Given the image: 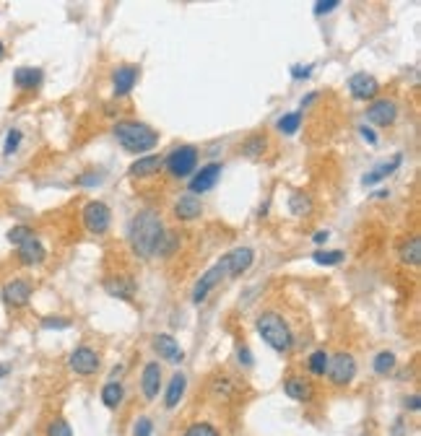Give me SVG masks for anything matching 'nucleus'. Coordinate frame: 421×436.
I'll return each mask as SVG.
<instances>
[{"label": "nucleus", "mask_w": 421, "mask_h": 436, "mask_svg": "<svg viewBox=\"0 0 421 436\" xmlns=\"http://www.w3.org/2000/svg\"><path fill=\"white\" fill-rule=\"evenodd\" d=\"M299 125H302V115H299V112H292V115L281 117L279 130H281V133H286V135H294V133L299 130Z\"/></svg>", "instance_id": "7c9ffc66"}, {"label": "nucleus", "mask_w": 421, "mask_h": 436, "mask_svg": "<svg viewBox=\"0 0 421 436\" xmlns=\"http://www.w3.org/2000/svg\"><path fill=\"white\" fill-rule=\"evenodd\" d=\"M203 213V202L198 200V195H180V200L174 202V216L180 221H195Z\"/></svg>", "instance_id": "a211bd4d"}, {"label": "nucleus", "mask_w": 421, "mask_h": 436, "mask_svg": "<svg viewBox=\"0 0 421 436\" xmlns=\"http://www.w3.org/2000/svg\"><path fill=\"white\" fill-rule=\"evenodd\" d=\"M218 180H221V164H205L190 180V195H203V192L214 190Z\"/></svg>", "instance_id": "f8f14e48"}, {"label": "nucleus", "mask_w": 421, "mask_h": 436, "mask_svg": "<svg viewBox=\"0 0 421 436\" xmlns=\"http://www.w3.org/2000/svg\"><path fill=\"white\" fill-rule=\"evenodd\" d=\"M21 138H24L21 130H16V128L8 130V135H6V143H3V156H11L13 151L21 146Z\"/></svg>", "instance_id": "2f4dec72"}, {"label": "nucleus", "mask_w": 421, "mask_h": 436, "mask_svg": "<svg viewBox=\"0 0 421 436\" xmlns=\"http://www.w3.org/2000/svg\"><path fill=\"white\" fill-rule=\"evenodd\" d=\"M395 117H398V106L390 99H380L375 104H369L367 109V122L380 125V128H390L395 122Z\"/></svg>", "instance_id": "9b49d317"}, {"label": "nucleus", "mask_w": 421, "mask_h": 436, "mask_svg": "<svg viewBox=\"0 0 421 436\" xmlns=\"http://www.w3.org/2000/svg\"><path fill=\"white\" fill-rule=\"evenodd\" d=\"M107 291L112 294V296H118V298H133L135 283H133L130 278H125V281H109V283H107Z\"/></svg>", "instance_id": "a878e982"}, {"label": "nucleus", "mask_w": 421, "mask_h": 436, "mask_svg": "<svg viewBox=\"0 0 421 436\" xmlns=\"http://www.w3.org/2000/svg\"><path fill=\"white\" fill-rule=\"evenodd\" d=\"M400 260H403L406 265L419 267V263H421V239L419 236H413L409 245L400 249Z\"/></svg>", "instance_id": "393cba45"}, {"label": "nucleus", "mask_w": 421, "mask_h": 436, "mask_svg": "<svg viewBox=\"0 0 421 436\" xmlns=\"http://www.w3.org/2000/svg\"><path fill=\"white\" fill-rule=\"evenodd\" d=\"M239 361L245 363V366H250V363H252V353H250L247 345H242V348H239Z\"/></svg>", "instance_id": "79ce46f5"}, {"label": "nucleus", "mask_w": 421, "mask_h": 436, "mask_svg": "<svg viewBox=\"0 0 421 436\" xmlns=\"http://www.w3.org/2000/svg\"><path fill=\"white\" fill-rule=\"evenodd\" d=\"M130 247L135 249V255L140 257H153L156 252L164 249V224L162 216L151 208L146 211H138L130 221V231H128Z\"/></svg>", "instance_id": "f257e3e1"}, {"label": "nucleus", "mask_w": 421, "mask_h": 436, "mask_svg": "<svg viewBox=\"0 0 421 436\" xmlns=\"http://www.w3.org/2000/svg\"><path fill=\"white\" fill-rule=\"evenodd\" d=\"M310 73H312V65H294L292 68L294 78H310Z\"/></svg>", "instance_id": "4c0bfd02"}, {"label": "nucleus", "mask_w": 421, "mask_h": 436, "mask_svg": "<svg viewBox=\"0 0 421 436\" xmlns=\"http://www.w3.org/2000/svg\"><path fill=\"white\" fill-rule=\"evenodd\" d=\"M8 372H11V366H8V363H0V379H3Z\"/></svg>", "instance_id": "a18cd8bd"}, {"label": "nucleus", "mask_w": 421, "mask_h": 436, "mask_svg": "<svg viewBox=\"0 0 421 436\" xmlns=\"http://www.w3.org/2000/svg\"><path fill=\"white\" fill-rule=\"evenodd\" d=\"M99 363L102 361H99L97 351H91V348H86V345L76 348V351L71 353V359H68V366H71L78 377H91V374H97Z\"/></svg>", "instance_id": "1a4fd4ad"}, {"label": "nucleus", "mask_w": 421, "mask_h": 436, "mask_svg": "<svg viewBox=\"0 0 421 436\" xmlns=\"http://www.w3.org/2000/svg\"><path fill=\"white\" fill-rule=\"evenodd\" d=\"M122 395H125L122 384H120V382H107L104 387H102V403L107 405V408H118V405L122 403Z\"/></svg>", "instance_id": "b1692460"}, {"label": "nucleus", "mask_w": 421, "mask_h": 436, "mask_svg": "<svg viewBox=\"0 0 421 436\" xmlns=\"http://www.w3.org/2000/svg\"><path fill=\"white\" fill-rule=\"evenodd\" d=\"M81 218H84V226H86L91 234H104L112 224V211H109L107 202L102 200H91L86 202V208L81 213Z\"/></svg>", "instance_id": "423d86ee"}, {"label": "nucleus", "mask_w": 421, "mask_h": 436, "mask_svg": "<svg viewBox=\"0 0 421 436\" xmlns=\"http://www.w3.org/2000/svg\"><path fill=\"white\" fill-rule=\"evenodd\" d=\"M185 436H218V431L211 424H193L185 431Z\"/></svg>", "instance_id": "72a5a7b5"}, {"label": "nucleus", "mask_w": 421, "mask_h": 436, "mask_svg": "<svg viewBox=\"0 0 421 436\" xmlns=\"http://www.w3.org/2000/svg\"><path fill=\"white\" fill-rule=\"evenodd\" d=\"M283 392L289 395L292 400L304 403V400L312 397V384L307 382V379H302V377H292V379H286V384H283Z\"/></svg>", "instance_id": "aec40b11"}, {"label": "nucleus", "mask_w": 421, "mask_h": 436, "mask_svg": "<svg viewBox=\"0 0 421 436\" xmlns=\"http://www.w3.org/2000/svg\"><path fill=\"white\" fill-rule=\"evenodd\" d=\"M419 405H421L419 395H411L409 400H406V408H409V410H413V413H416V410H419Z\"/></svg>", "instance_id": "37998d69"}, {"label": "nucleus", "mask_w": 421, "mask_h": 436, "mask_svg": "<svg viewBox=\"0 0 421 436\" xmlns=\"http://www.w3.org/2000/svg\"><path fill=\"white\" fill-rule=\"evenodd\" d=\"M29 236H32V231H29L26 226H13L11 231H8V242H13V245L19 247L21 242H26Z\"/></svg>", "instance_id": "c9c22d12"}, {"label": "nucleus", "mask_w": 421, "mask_h": 436, "mask_svg": "<svg viewBox=\"0 0 421 436\" xmlns=\"http://www.w3.org/2000/svg\"><path fill=\"white\" fill-rule=\"evenodd\" d=\"M151 431H153V421L151 418H146V415H140L138 421H135L133 436H151Z\"/></svg>", "instance_id": "f704fd0d"}, {"label": "nucleus", "mask_w": 421, "mask_h": 436, "mask_svg": "<svg viewBox=\"0 0 421 436\" xmlns=\"http://www.w3.org/2000/svg\"><path fill=\"white\" fill-rule=\"evenodd\" d=\"M312 260L317 265H338V263H344V252L341 249H333V252H328V249H320V252H315Z\"/></svg>", "instance_id": "c85d7f7f"}, {"label": "nucleus", "mask_w": 421, "mask_h": 436, "mask_svg": "<svg viewBox=\"0 0 421 436\" xmlns=\"http://www.w3.org/2000/svg\"><path fill=\"white\" fill-rule=\"evenodd\" d=\"M153 351L172 363H183L185 359V351L180 348V343L174 341L172 335H156V338H153Z\"/></svg>", "instance_id": "dca6fc26"}, {"label": "nucleus", "mask_w": 421, "mask_h": 436, "mask_svg": "<svg viewBox=\"0 0 421 436\" xmlns=\"http://www.w3.org/2000/svg\"><path fill=\"white\" fill-rule=\"evenodd\" d=\"M289 208H292L294 216H307V213L312 211V202H310V198L302 195V192H294L292 200H289Z\"/></svg>", "instance_id": "cd10ccee"}, {"label": "nucleus", "mask_w": 421, "mask_h": 436, "mask_svg": "<svg viewBox=\"0 0 421 436\" xmlns=\"http://www.w3.org/2000/svg\"><path fill=\"white\" fill-rule=\"evenodd\" d=\"M138 81V68L135 65H120L115 75H112V84H115V96H125L133 91V86Z\"/></svg>", "instance_id": "f3484780"}, {"label": "nucleus", "mask_w": 421, "mask_h": 436, "mask_svg": "<svg viewBox=\"0 0 421 436\" xmlns=\"http://www.w3.org/2000/svg\"><path fill=\"white\" fill-rule=\"evenodd\" d=\"M47 252H44L42 242L37 239V236H29L26 242L19 245V260H21V265H42Z\"/></svg>", "instance_id": "2eb2a0df"}, {"label": "nucleus", "mask_w": 421, "mask_h": 436, "mask_svg": "<svg viewBox=\"0 0 421 436\" xmlns=\"http://www.w3.org/2000/svg\"><path fill=\"white\" fill-rule=\"evenodd\" d=\"M258 332L260 338L268 343L273 351H289L292 348V330H289V325H286V319L276 314V312H263L258 317Z\"/></svg>", "instance_id": "7ed1b4c3"}, {"label": "nucleus", "mask_w": 421, "mask_h": 436, "mask_svg": "<svg viewBox=\"0 0 421 436\" xmlns=\"http://www.w3.org/2000/svg\"><path fill=\"white\" fill-rule=\"evenodd\" d=\"M47 436H73V428L63 418H55L53 424L47 426Z\"/></svg>", "instance_id": "473e14b6"}, {"label": "nucleus", "mask_w": 421, "mask_h": 436, "mask_svg": "<svg viewBox=\"0 0 421 436\" xmlns=\"http://www.w3.org/2000/svg\"><path fill=\"white\" fill-rule=\"evenodd\" d=\"M115 138L130 153H146L159 143V133L143 122H118L115 125Z\"/></svg>", "instance_id": "f03ea898"}, {"label": "nucleus", "mask_w": 421, "mask_h": 436, "mask_svg": "<svg viewBox=\"0 0 421 436\" xmlns=\"http://www.w3.org/2000/svg\"><path fill=\"white\" fill-rule=\"evenodd\" d=\"M185 384H187V379H185V374H174L172 377V382H169V387H167V397H164V403H167V408L172 410L174 405L183 400V395H185Z\"/></svg>", "instance_id": "5701e85b"}, {"label": "nucleus", "mask_w": 421, "mask_h": 436, "mask_svg": "<svg viewBox=\"0 0 421 436\" xmlns=\"http://www.w3.org/2000/svg\"><path fill=\"white\" fill-rule=\"evenodd\" d=\"M227 278V265H224V260H218L214 267H208L203 276H200V281L195 283V291H193V301L195 304H203L205 296L214 291V288L221 283Z\"/></svg>", "instance_id": "0eeeda50"}, {"label": "nucleus", "mask_w": 421, "mask_h": 436, "mask_svg": "<svg viewBox=\"0 0 421 436\" xmlns=\"http://www.w3.org/2000/svg\"><path fill=\"white\" fill-rule=\"evenodd\" d=\"M348 88H351V96L359 99V102H369V99H375L380 91V84L375 75H367V73H357L351 75V81H348Z\"/></svg>", "instance_id": "ddd939ff"}, {"label": "nucleus", "mask_w": 421, "mask_h": 436, "mask_svg": "<svg viewBox=\"0 0 421 436\" xmlns=\"http://www.w3.org/2000/svg\"><path fill=\"white\" fill-rule=\"evenodd\" d=\"M328 379L338 387H346V384L354 382V377H357V361H354V356L351 353H335L333 359H328Z\"/></svg>", "instance_id": "39448f33"}, {"label": "nucleus", "mask_w": 421, "mask_h": 436, "mask_svg": "<svg viewBox=\"0 0 421 436\" xmlns=\"http://www.w3.org/2000/svg\"><path fill=\"white\" fill-rule=\"evenodd\" d=\"M338 8V0H320V3H315V16H325V13H330Z\"/></svg>", "instance_id": "e433bc0d"}, {"label": "nucleus", "mask_w": 421, "mask_h": 436, "mask_svg": "<svg viewBox=\"0 0 421 436\" xmlns=\"http://www.w3.org/2000/svg\"><path fill=\"white\" fill-rule=\"evenodd\" d=\"M29 298H32V283L26 281V278H13L8 281L6 286H3V301L13 309H21L29 304Z\"/></svg>", "instance_id": "6e6552de"}, {"label": "nucleus", "mask_w": 421, "mask_h": 436, "mask_svg": "<svg viewBox=\"0 0 421 436\" xmlns=\"http://www.w3.org/2000/svg\"><path fill=\"white\" fill-rule=\"evenodd\" d=\"M164 167V156H156V153H149V156H143V159H135L133 164H130V177H138V180H143V177H151V174H156V171H162Z\"/></svg>", "instance_id": "6ab92c4d"}, {"label": "nucleus", "mask_w": 421, "mask_h": 436, "mask_svg": "<svg viewBox=\"0 0 421 436\" xmlns=\"http://www.w3.org/2000/svg\"><path fill=\"white\" fill-rule=\"evenodd\" d=\"M140 390H143V397L146 400H153L159 390H162V366L156 361L146 363L143 366V374H140Z\"/></svg>", "instance_id": "4468645a"}, {"label": "nucleus", "mask_w": 421, "mask_h": 436, "mask_svg": "<svg viewBox=\"0 0 421 436\" xmlns=\"http://www.w3.org/2000/svg\"><path fill=\"white\" fill-rule=\"evenodd\" d=\"M400 159H403V156H400V153H395L390 164H380L377 169L367 171V174H364V184H367V187H372V184H377V182L388 180L390 174H393V171H395V169L400 167Z\"/></svg>", "instance_id": "412c9836"}, {"label": "nucleus", "mask_w": 421, "mask_h": 436, "mask_svg": "<svg viewBox=\"0 0 421 436\" xmlns=\"http://www.w3.org/2000/svg\"><path fill=\"white\" fill-rule=\"evenodd\" d=\"M375 374H390L393 369H395V356L390 351H380L377 356H375Z\"/></svg>", "instance_id": "bb28decb"}, {"label": "nucleus", "mask_w": 421, "mask_h": 436, "mask_svg": "<svg viewBox=\"0 0 421 436\" xmlns=\"http://www.w3.org/2000/svg\"><path fill=\"white\" fill-rule=\"evenodd\" d=\"M42 325L44 328H57V330H65L71 322H68V319H44Z\"/></svg>", "instance_id": "a19ab883"}, {"label": "nucleus", "mask_w": 421, "mask_h": 436, "mask_svg": "<svg viewBox=\"0 0 421 436\" xmlns=\"http://www.w3.org/2000/svg\"><path fill=\"white\" fill-rule=\"evenodd\" d=\"M359 135L367 140L369 146H375V143H377V135H375V130L367 128V125H362V128H359Z\"/></svg>", "instance_id": "ea45409f"}, {"label": "nucleus", "mask_w": 421, "mask_h": 436, "mask_svg": "<svg viewBox=\"0 0 421 436\" xmlns=\"http://www.w3.org/2000/svg\"><path fill=\"white\" fill-rule=\"evenodd\" d=\"M328 242V231H317L315 234V245H325Z\"/></svg>", "instance_id": "c03bdc74"}, {"label": "nucleus", "mask_w": 421, "mask_h": 436, "mask_svg": "<svg viewBox=\"0 0 421 436\" xmlns=\"http://www.w3.org/2000/svg\"><path fill=\"white\" fill-rule=\"evenodd\" d=\"M224 260V265H227V276L232 278H239L242 273H247L252 263H255V252L250 249V247H234L229 255L221 257Z\"/></svg>", "instance_id": "9d476101"}, {"label": "nucleus", "mask_w": 421, "mask_h": 436, "mask_svg": "<svg viewBox=\"0 0 421 436\" xmlns=\"http://www.w3.org/2000/svg\"><path fill=\"white\" fill-rule=\"evenodd\" d=\"M263 143H265V140L260 138V135H255V140H252L250 146H245V153H247V156H258V153H260V146H263Z\"/></svg>", "instance_id": "58836bf2"}, {"label": "nucleus", "mask_w": 421, "mask_h": 436, "mask_svg": "<svg viewBox=\"0 0 421 436\" xmlns=\"http://www.w3.org/2000/svg\"><path fill=\"white\" fill-rule=\"evenodd\" d=\"M307 366H310V372H312L315 377H323L325 369H328V353H325V351H315L312 356H310Z\"/></svg>", "instance_id": "c756f323"}, {"label": "nucleus", "mask_w": 421, "mask_h": 436, "mask_svg": "<svg viewBox=\"0 0 421 436\" xmlns=\"http://www.w3.org/2000/svg\"><path fill=\"white\" fill-rule=\"evenodd\" d=\"M195 164H198V149H195V146H177L169 156H164V167H167L169 174L177 177V180L190 177Z\"/></svg>", "instance_id": "20e7f679"}, {"label": "nucleus", "mask_w": 421, "mask_h": 436, "mask_svg": "<svg viewBox=\"0 0 421 436\" xmlns=\"http://www.w3.org/2000/svg\"><path fill=\"white\" fill-rule=\"evenodd\" d=\"M0 57H3V42H0Z\"/></svg>", "instance_id": "49530a36"}, {"label": "nucleus", "mask_w": 421, "mask_h": 436, "mask_svg": "<svg viewBox=\"0 0 421 436\" xmlns=\"http://www.w3.org/2000/svg\"><path fill=\"white\" fill-rule=\"evenodd\" d=\"M44 73L39 68H19L16 73H13V81L19 88H37V86L42 84Z\"/></svg>", "instance_id": "4be33fe9"}]
</instances>
